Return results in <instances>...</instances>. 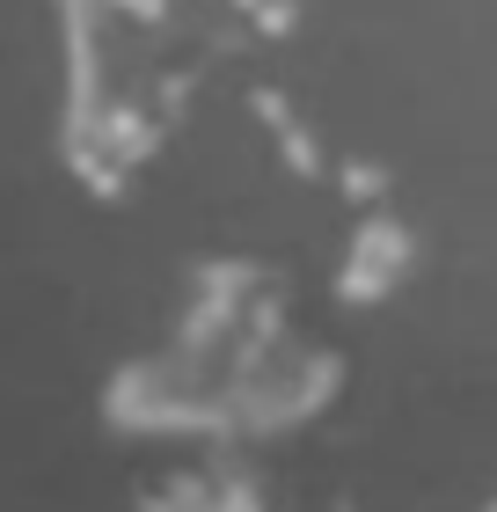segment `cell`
Masks as SVG:
<instances>
[{
  "mask_svg": "<svg viewBox=\"0 0 497 512\" xmlns=\"http://www.w3.org/2000/svg\"><path fill=\"white\" fill-rule=\"evenodd\" d=\"M286 308H293V278L278 264H264V256H212V264H198V278H191V308H183L176 337L234 359Z\"/></svg>",
  "mask_w": 497,
  "mask_h": 512,
  "instance_id": "obj_3",
  "label": "cell"
},
{
  "mask_svg": "<svg viewBox=\"0 0 497 512\" xmlns=\"http://www.w3.org/2000/svg\"><path fill=\"white\" fill-rule=\"evenodd\" d=\"M337 191L351 198V205H381V198H395V176L381 169V161H337Z\"/></svg>",
  "mask_w": 497,
  "mask_h": 512,
  "instance_id": "obj_5",
  "label": "cell"
},
{
  "mask_svg": "<svg viewBox=\"0 0 497 512\" xmlns=\"http://www.w3.org/2000/svg\"><path fill=\"white\" fill-rule=\"evenodd\" d=\"M351 359L337 344L293 330V315H278L271 330H256L234 352V417L242 439H271V432H300L307 417H322L344 395Z\"/></svg>",
  "mask_w": 497,
  "mask_h": 512,
  "instance_id": "obj_2",
  "label": "cell"
},
{
  "mask_svg": "<svg viewBox=\"0 0 497 512\" xmlns=\"http://www.w3.org/2000/svg\"><path fill=\"white\" fill-rule=\"evenodd\" d=\"M103 417L139 439H242L234 359L191 337H169L161 352H139L103 381Z\"/></svg>",
  "mask_w": 497,
  "mask_h": 512,
  "instance_id": "obj_1",
  "label": "cell"
},
{
  "mask_svg": "<svg viewBox=\"0 0 497 512\" xmlns=\"http://www.w3.org/2000/svg\"><path fill=\"white\" fill-rule=\"evenodd\" d=\"M417 264H424L417 220L402 213L395 198L359 205V220H351V235L337 249V300L344 308H388V300L417 278Z\"/></svg>",
  "mask_w": 497,
  "mask_h": 512,
  "instance_id": "obj_4",
  "label": "cell"
}]
</instances>
